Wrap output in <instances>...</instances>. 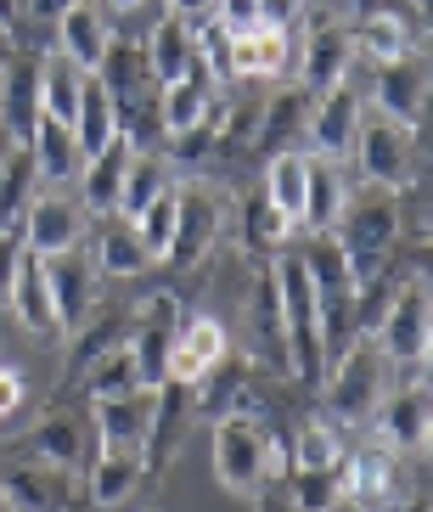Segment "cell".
Here are the masks:
<instances>
[{
	"mask_svg": "<svg viewBox=\"0 0 433 512\" xmlns=\"http://www.w3.org/2000/svg\"><path fill=\"white\" fill-rule=\"evenodd\" d=\"M270 293L282 316V344H287V372L299 383H321L327 372V332H321V293L310 282V265L293 248H276L270 259Z\"/></svg>",
	"mask_w": 433,
	"mask_h": 512,
	"instance_id": "obj_1",
	"label": "cell"
},
{
	"mask_svg": "<svg viewBox=\"0 0 433 512\" xmlns=\"http://www.w3.org/2000/svg\"><path fill=\"white\" fill-rule=\"evenodd\" d=\"M282 473V445L248 406L214 417V479L231 496H265V484Z\"/></svg>",
	"mask_w": 433,
	"mask_h": 512,
	"instance_id": "obj_2",
	"label": "cell"
},
{
	"mask_svg": "<svg viewBox=\"0 0 433 512\" xmlns=\"http://www.w3.org/2000/svg\"><path fill=\"white\" fill-rule=\"evenodd\" d=\"M332 237H338V248H344L349 265H355V282L372 287V276L389 265L394 242H400V192H389V186L349 192Z\"/></svg>",
	"mask_w": 433,
	"mask_h": 512,
	"instance_id": "obj_3",
	"label": "cell"
},
{
	"mask_svg": "<svg viewBox=\"0 0 433 512\" xmlns=\"http://www.w3.org/2000/svg\"><path fill=\"white\" fill-rule=\"evenodd\" d=\"M321 389H327V411L338 422H372L377 400H383V349L372 332H355L344 355H332Z\"/></svg>",
	"mask_w": 433,
	"mask_h": 512,
	"instance_id": "obj_4",
	"label": "cell"
},
{
	"mask_svg": "<svg viewBox=\"0 0 433 512\" xmlns=\"http://www.w3.org/2000/svg\"><path fill=\"white\" fill-rule=\"evenodd\" d=\"M349 158L360 164L366 186H389V192H405L417 181V141L405 124H394L389 113H360V130H355V147Z\"/></svg>",
	"mask_w": 433,
	"mask_h": 512,
	"instance_id": "obj_5",
	"label": "cell"
},
{
	"mask_svg": "<svg viewBox=\"0 0 433 512\" xmlns=\"http://www.w3.org/2000/svg\"><path fill=\"white\" fill-rule=\"evenodd\" d=\"M349 40H355V57L366 62H394L405 51H422L417 0H355L349 6Z\"/></svg>",
	"mask_w": 433,
	"mask_h": 512,
	"instance_id": "obj_6",
	"label": "cell"
},
{
	"mask_svg": "<svg viewBox=\"0 0 433 512\" xmlns=\"http://www.w3.org/2000/svg\"><path fill=\"white\" fill-rule=\"evenodd\" d=\"M372 338H377V349H383V361L405 366V372H417V366L428 361L433 316H428V282H422V276H411V282L389 299V310H383Z\"/></svg>",
	"mask_w": 433,
	"mask_h": 512,
	"instance_id": "obj_7",
	"label": "cell"
},
{
	"mask_svg": "<svg viewBox=\"0 0 433 512\" xmlns=\"http://www.w3.org/2000/svg\"><path fill=\"white\" fill-rule=\"evenodd\" d=\"M360 113H366V96H360L349 79H338L332 91H315V102L304 107V136H310L315 158H338V164H344L349 147H355Z\"/></svg>",
	"mask_w": 433,
	"mask_h": 512,
	"instance_id": "obj_8",
	"label": "cell"
},
{
	"mask_svg": "<svg viewBox=\"0 0 433 512\" xmlns=\"http://www.w3.org/2000/svg\"><path fill=\"white\" fill-rule=\"evenodd\" d=\"M45 282H51V304H57L62 327H85L96 316V304H102V287L96 282H102V271L85 254V242L62 248V254H45Z\"/></svg>",
	"mask_w": 433,
	"mask_h": 512,
	"instance_id": "obj_9",
	"label": "cell"
},
{
	"mask_svg": "<svg viewBox=\"0 0 433 512\" xmlns=\"http://www.w3.org/2000/svg\"><path fill=\"white\" fill-rule=\"evenodd\" d=\"M293 62H299V79L304 91H332L338 79H349V62H355V40H349V23L344 17H315V23H304V40L299 51H293Z\"/></svg>",
	"mask_w": 433,
	"mask_h": 512,
	"instance_id": "obj_10",
	"label": "cell"
},
{
	"mask_svg": "<svg viewBox=\"0 0 433 512\" xmlns=\"http://www.w3.org/2000/svg\"><path fill=\"white\" fill-rule=\"evenodd\" d=\"M90 242V209L79 197H62V192H45L29 197V214H23V248L29 254H62V248H79Z\"/></svg>",
	"mask_w": 433,
	"mask_h": 512,
	"instance_id": "obj_11",
	"label": "cell"
},
{
	"mask_svg": "<svg viewBox=\"0 0 433 512\" xmlns=\"http://www.w3.org/2000/svg\"><path fill=\"white\" fill-rule=\"evenodd\" d=\"M372 107L377 113H389L394 124L405 130H417L422 124V107H428V62L422 51H405L394 62H372Z\"/></svg>",
	"mask_w": 433,
	"mask_h": 512,
	"instance_id": "obj_12",
	"label": "cell"
},
{
	"mask_svg": "<svg viewBox=\"0 0 433 512\" xmlns=\"http://www.w3.org/2000/svg\"><path fill=\"white\" fill-rule=\"evenodd\" d=\"M152 406H158V383H141V389H124V394H107V400H90L96 439H102V445H113V451H147Z\"/></svg>",
	"mask_w": 433,
	"mask_h": 512,
	"instance_id": "obj_13",
	"label": "cell"
},
{
	"mask_svg": "<svg viewBox=\"0 0 433 512\" xmlns=\"http://www.w3.org/2000/svg\"><path fill=\"white\" fill-rule=\"evenodd\" d=\"M220 355H231V332H225L220 316H180L175 338H169V349H164V377L197 383Z\"/></svg>",
	"mask_w": 433,
	"mask_h": 512,
	"instance_id": "obj_14",
	"label": "cell"
},
{
	"mask_svg": "<svg viewBox=\"0 0 433 512\" xmlns=\"http://www.w3.org/2000/svg\"><path fill=\"white\" fill-rule=\"evenodd\" d=\"M107 46H113V12H107L102 0H68L57 12V51L74 68L96 74V62L107 57Z\"/></svg>",
	"mask_w": 433,
	"mask_h": 512,
	"instance_id": "obj_15",
	"label": "cell"
},
{
	"mask_svg": "<svg viewBox=\"0 0 433 512\" xmlns=\"http://www.w3.org/2000/svg\"><path fill=\"white\" fill-rule=\"evenodd\" d=\"M377 434H383V445L400 456H417L422 445H428V389H422L417 377L405 383V389L383 394L377 400Z\"/></svg>",
	"mask_w": 433,
	"mask_h": 512,
	"instance_id": "obj_16",
	"label": "cell"
},
{
	"mask_svg": "<svg viewBox=\"0 0 433 512\" xmlns=\"http://www.w3.org/2000/svg\"><path fill=\"white\" fill-rule=\"evenodd\" d=\"M293 34L287 29H254L231 34V79H287L293 74Z\"/></svg>",
	"mask_w": 433,
	"mask_h": 512,
	"instance_id": "obj_17",
	"label": "cell"
},
{
	"mask_svg": "<svg viewBox=\"0 0 433 512\" xmlns=\"http://www.w3.org/2000/svg\"><path fill=\"white\" fill-rule=\"evenodd\" d=\"M6 299H12V316L23 321V332H34V338H51V332H62L57 304H51V282H45V259H40V254H29V248H23V259H17L12 282H6Z\"/></svg>",
	"mask_w": 433,
	"mask_h": 512,
	"instance_id": "obj_18",
	"label": "cell"
},
{
	"mask_svg": "<svg viewBox=\"0 0 433 512\" xmlns=\"http://www.w3.org/2000/svg\"><path fill=\"white\" fill-rule=\"evenodd\" d=\"M197 417V394L192 383H175V377H158V406H152V434H147V467L169 462V456L180 451V439L192 434V422Z\"/></svg>",
	"mask_w": 433,
	"mask_h": 512,
	"instance_id": "obj_19",
	"label": "cell"
},
{
	"mask_svg": "<svg viewBox=\"0 0 433 512\" xmlns=\"http://www.w3.org/2000/svg\"><path fill=\"white\" fill-rule=\"evenodd\" d=\"M349 203V175L338 158H315L310 152V181H304V209H299V231L304 237H321V231L338 226V214Z\"/></svg>",
	"mask_w": 433,
	"mask_h": 512,
	"instance_id": "obj_20",
	"label": "cell"
},
{
	"mask_svg": "<svg viewBox=\"0 0 433 512\" xmlns=\"http://www.w3.org/2000/svg\"><path fill=\"white\" fill-rule=\"evenodd\" d=\"M130 141L113 136L102 152H90L85 164H79V203L90 209V220H107V214L119 209V186H124V169H130Z\"/></svg>",
	"mask_w": 433,
	"mask_h": 512,
	"instance_id": "obj_21",
	"label": "cell"
},
{
	"mask_svg": "<svg viewBox=\"0 0 433 512\" xmlns=\"http://www.w3.org/2000/svg\"><path fill=\"white\" fill-rule=\"evenodd\" d=\"M79 473H85V496L96 501V507H124V501L135 496V484L147 479V456L102 445V451L90 456Z\"/></svg>",
	"mask_w": 433,
	"mask_h": 512,
	"instance_id": "obj_22",
	"label": "cell"
},
{
	"mask_svg": "<svg viewBox=\"0 0 433 512\" xmlns=\"http://www.w3.org/2000/svg\"><path fill=\"white\" fill-rule=\"evenodd\" d=\"M180 316H186V310H180L175 293H152V299L141 304V321H135V332H130V349H135V361H141V377H147V383L164 377V349H169V338H175Z\"/></svg>",
	"mask_w": 433,
	"mask_h": 512,
	"instance_id": "obj_23",
	"label": "cell"
},
{
	"mask_svg": "<svg viewBox=\"0 0 433 512\" xmlns=\"http://www.w3.org/2000/svg\"><path fill=\"white\" fill-rule=\"evenodd\" d=\"M141 51H147V68H152L158 85L192 74V68H197V23H192V17H180V12H164Z\"/></svg>",
	"mask_w": 433,
	"mask_h": 512,
	"instance_id": "obj_24",
	"label": "cell"
},
{
	"mask_svg": "<svg viewBox=\"0 0 433 512\" xmlns=\"http://www.w3.org/2000/svg\"><path fill=\"white\" fill-rule=\"evenodd\" d=\"M394 456L383 451H360V456H344V467H338V496L355 501V507H389V501H400V490H394Z\"/></svg>",
	"mask_w": 433,
	"mask_h": 512,
	"instance_id": "obj_25",
	"label": "cell"
},
{
	"mask_svg": "<svg viewBox=\"0 0 433 512\" xmlns=\"http://www.w3.org/2000/svg\"><path fill=\"white\" fill-rule=\"evenodd\" d=\"M214 237H220V203L209 192H197V186H180V226H175L169 265H197Z\"/></svg>",
	"mask_w": 433,
	"mask_h": 512,
	"instance_id": "obj_26",
	"label": "cell"
},
{
	"mask_svg": "<svg viewBox=\"0 0 433 512\" xmlns=\"http://www.w3.org/2000/svg\"><path fill=\"white\" fill-rule=\"evenodd\" d=\"M40 124V85H34V62H0V130L12 141H29Z\"/></svg>",
	"mask_w": 433,
	"mask_h": 512,
	"instance_id": "obj_27",
	"label": "cell"
},
{
	"mask_svg": "<svg viewBox=\"0 0 433 512\" xmlns=\"http://www.w3.org/2000/svg\"><path fill=\"white\" fill-rule=\"evenodd\" d=\"M0 484H6V507H23V512H51L74 496L68 484V467H0Z\"/></svg>",
	"mask_w": 433,
	"mask_h": 512,
	"instance_id": "obj_28",
	"label": "cell"
},
{
	"mask_svg": "<svg viewBox=\"0 0 433 512\" xmlns=\"http://www.w3.org/2000/svg\"><path fill=\"white\" fill-rule=\"evenodd\" d=\"M29 147V158H34V175H40L45 186H68V181H79V147H74V130L68 124H57V119H40L34 124V136L23 141Z\"/></svg>",
	"mask_w": 433,
	"mask_h": 512,
	"instance_id": "obj_29",
	"label": "cell"
},
{
	"mask_svg": "<svg viewBox=\"0 0 433 512\" xmlns=\"http://www.w3.org/2000/svg\"><path fill=\"white\" fill-rule=\"evenodd\" d=\"M113 136H119V107H113V96H107L102 79L85 74V91H79V107H74V147H79V158L102 152Z\"/></svg>",
	"mask_w": 433,
	"mask_h": 512,
	"instance_id": "obj_30",
	"label": "cell"
},
{
	"mask_svg": "<svg viewBox=\"0 0 433 512\" xmlns=\"http://www.w3.org/2000/svg\"><path fill=\"white\" fill-rule=\"evenodd\" d=\"M34 85H40V119H57L74 130V107H79V91H85V68L51 51V57L34 68Z\"/></svg>",
	"mask_w": 433,
	"mask_h": 512,
	"instance_id": "obj_31",
	"label": "cell"
},
{
	"mask_svg": "<svg viewBox=\"0 0 433 512\" xmlns=\"http://www.w3.org/2000/svg\"><path fill=\"white\" fill-rule=\"evenodd\" d=\"M152 265H158V259L141 248V237H135L130 220H113V214H107L102 237H96V271L113 276V282H130V276H147Z\"/></svg>",
	"mask_w": 433,
	"mask_h": 512,
	"instance_id": "obj_32",
	"label": "cell"
},
{
	"mask_svg": "<svg viewBox=\"0 0 433 512\" xmlns=\"http://www.w3.org/2000/svg\"><path fill=\"white\" fill-rule=\"evenodd\" d=\"M304 181H310V152H299V147L270 152V164H265V203H276V209L293 220V231H299V209H304Z\"/></svg>",
	"mask_w": 433,
	"mask_h": 512,
	"instance_id": "obj_33",
	"label": "cell"
},
{
	"mask_svg": "<svg viewBox=\"0 0 433 512\" xmlns=\"http://www.w3.org/2000/svg\"><path fill=\"white\" fill-rule=\"evenodd\" d=\"M29 456L34 462H45V467H85L90 456H85V422H74V417H51V422H40L29 434Z\"/></svg>",
	"mask_w": 433,
	"mask_h": 512,
	"instance_id": "obj_34",
	"label": "cell"
},
{
	"mask_svg": "<svg viewBox=\"0 0 433 512\" xmlns=\"http://www.w3.org/2000/svg\"><path fill=\"white\" fill-rule=\"evenodd\" d=\"M96 79L107 85V96H113V102H124V96H135V91H147V85H158V79H152V68H147V51L130 46V40H113V46H107V57L96 62Z\"/></svg>",
	"mask_w": 433,
	"mask_h": 512,
	"instance_id": "obj_35",
	"label": "cell"
},
{
	"mask_svg": "<svg viewBox=\"0 0 433 512\" xmlns=\"http://www.w3.org/2000/svg\"><path fill=\"white\" fill-rule=\"evenodd\" d=\"M169 186V169L158 152H130V169H124V186H119V220H135V214L147 209L152 197Z\"/></svg>",
	"mask_w": 433,
	"mask_h": 512,
	"instance_id": "obj_36",
	"label": "cell"
},
{
	"mask_svg": "<svg viewBox=\"0 0 433 512\" xmlns=\"http://www.w3.org/2000/svg\"><path fill=\"white\" fill-rule=\"evenodd\" d=\"M130 226H135V237H141V248H147L152 259H169V248H175V226H180V186H164L147 209L135 214Z\"/></svg>",
	"mask_w": 433,
	"mask_h": 512,
	"instance_id": "obj_37",
	"label": "cell"
},
{
	"mask_svg": "<svg viewBox=\"0 0 433 512\" xmlns=\"http://www.w3.org/2000/svg\"><path fill=\"white\" fill-rule=\"evenodd\" d=\"M304 107H310V91H282V96H270L259 113V130H254V147L259 152H282L293 147V130L304 124Z\"/></svg>",
	"mask_w": 433,
	"mask_h": 512,
	"instance_id": "obj_38",
	"label": "cell"
},
{
	"mask_svg": "<svg viewBox=\"0 0 433 512\" xmlns=\"http://www.w3.org/2000/svg\"><path fill=\"white\" fill-rule=\"evenodd\" d=\"M147 377H141V361H135L130 338L119 349H102L96 361H90V377H85V394L90 400H107V394H124V389H141Z\"/></svg>",
	"mask_w": 433,
	"mask_h": 512,
	"instance_id": "obj_39",
	"label": "cell"
},
{
	"mask_svg": "<svg viewBox=\"0 0 433 512\" xmlns=\"http://www.w3.org/2000/svg\"><path fill=\"white\" fill-rule=\"evenodd\" d=\"M34 158L29 147H17L12 158H6V169H0V226H17L23 231V214H29V197H34Z\"/></svg>",
	"mask_w": 433,
	"mask_h": 512,
	"instance_id": "obj_40",
	"label": "cell"
},
{
	"mask_svg": "<svg viewBox=\"0 0 433 512\" xmlns=\"http://www.w3.org/2000/svg\"><path fill=\"white\" fill-rule=\"evenodd\" d=\"M344 462V439L332 422H304L299 434H293V467H338Z\"/></svg>",
	"mask_w": 433,
	"mask_h": 512,
	"instance_id": "obj_41",
	"label": "cell"
},
{
	"mask_svg": "<svg viewBox=\"0 0 433 512\" xmlns=\"http://www.w3.org/2000/svg\"><path fill=\"white\" fill-rule=\"evenodd\" d=\"M344 467V462H338ZM338 467H293V501L299 507H310V512H321V507H338Z\"/></svg>",
	"mask_w": 433,
	"mask_h": 512,
	"instance_id": "obj_42",
	"label": "cell"
},
{
	"mask_svg": "<svg viewBox=\"0 0 433 512\" xmlns=\"http://www.w3.org/2000/svg\"><path fill=\"white\" fill-rule=\"evenodd\" d=\"M248 242H259V248H287V242H293V220H287L276 203L259 197L254 214H248Z\"/></svg>",
	"mask_w": 433,
	"mask_h": 512,
	"instance_id": "obj_43",
	"label": "cell"
},
{
	"mask_svg": "<svg viewBox=\"0 0 433 512\" xmlns=\"http://www.w3.org/2000/svg\"><path fill=\"white\" fill-rule=\"evenodd\" d=\"M209 12H214V23H220V29L242 34V29H254V23H259V0H214Z\"/></svg>",
	"mask_w": 433,
	"mask_h": 512,
	"instance_id": "obj_44",
	"label": "cell"
},
{
	"mask_svg": "<svg viewBox=\"0 0 433 512\" xmlns=\"http://www.w3.org/2000/svg\"><path fill=\"white\" fill-rule=\"evenodd\" d=\"M259 23H265V29H299L304 23V0H259Z\"/></svg>",
	"mask_w": 433,
	"mask_h": 512,
	"instance_id": "obj_45",
	"label": "cell"
},
{
	"mask_svg": "<svg viewBox=\"0 0 433 512\" xmlns=\"http://www.w3.org/2000/svg\"><path fill=\"white\" fill-rule=\"evenodd\" d=\"M23 394H29L23 372H12V366H0V422H12L17 411H23Z\"/></svg>",
	"mask_w": 433,
	"mask_h": 512,
	"instance_id": "obj_46",
	"label": "cell"
},
{
	"mask_svg": "<svg viewBox=\"0 0 433 512\" xmlns=\"http://www.w3.org/2000/svg\"><path fill=\"white\" fill-rule=\"evenodd\" d=\"M17 259H23V231H17V226H0V293H6V282H12Z\"/></svg>",
	"mask_w": 433,
	"mask_h": 512,
	"instance_id": "obj_47",
	"label": "cell"
},
{
	"mask_svg": "<svg viewBox=\"0 0 433 512\" xmlns=\"http://www.w3.org/2000/svg\"><path fill=\"white\" fill-rule=\"evenodd\" d=\"M209 6H214V0H169V12L192 17V23H203V17H209Z\"/></svg>",
	"mask_w": 433,
	"mask_h": 512,
	"instance_id": "obj_48",
	"label": "cell"
},
{
	"mask_svg": "<svg viewBox=\"0 0 433 512\" xmlns=\"http://www.w3.org/2000/svg\"><path fill=\"white\" fill-rule=\"evenodd\" d=\"M102 6H107V12H113V17H119V12H141L147 0H102Z\"/></svg>",
	"mask_w": 433,
	"mask_h": 512,
	"instance_id": "obj_49",
	"label": "cell"
},
{
	"mask_svg": "<svg viewBox=\"0 0 433 512\" xmlns=\"http://www.w3.org/2000/svg\"><path fill=\"white\" fill-rule=\"evenodd\" d=\"M17 147H23V141H12V136H6V130H0V169H6V158H12Z\"/></svg>",
	"mask_w": 433,
	"mask_h": 512,
	"instance_id": "obj_50",
	"label": "cell"
},
{
	"mask_svg": "<svg viewBox=\"0 0 433 512\" xmlns=\"http://www.w3.org/2000/svg\"><path fill=\"white\" fill-rule=\"evenodd\" d=\"M0 62H12V29L0 23Z\"/></svg>",
	"mask_w": 433,
	"mask_h": 512,
	"instance_id": "obj_51",
	"label": "cell"
},
{
	"mask_svg": "<svg viewBox=\"0 0 433 512\" xmlns=\"http://www.w3.org/2000/svg\"><path fill=\"white\" fill-rule=\"evenodd\" d=\"M0 507H6V484H0Z\"/></svg>",
	"mask_w": 433,
	"mask_h": 512,
	"instance_id": "obj_52",
	"label": "cell"
}]
</instances>
